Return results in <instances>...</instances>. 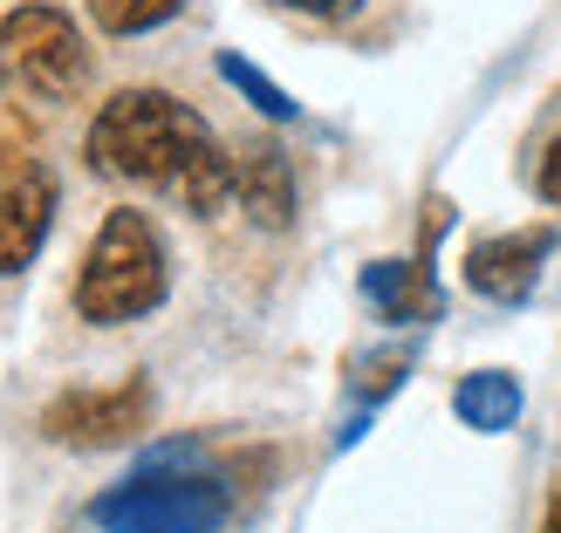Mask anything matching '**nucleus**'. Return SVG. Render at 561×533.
I'll return each instance as SVG.
<instances>
[{
	"label": "nucleus",
	"instance_id": "1",
	"mask_svg": "<svg viewBox=\"0 0 561 533\" xmlns=\"http://www.w3.org/2000/svg\"><path fill=\"white\" fill-rule=\"evenodd\" d=\"M90 164L124 185H158L185 212L213 219L233 199V158L213 144L199 109L164 90H117L90 124Z\"/></svg>",
	"mask_w": 561,
	"mask_h": 533
},
{
	"label": "nucleus",
	"instance_id": "2",
	"mask_svg": "<svg viewBox=\"0 0 561 533\" xmlns=\"http://www.w3.org/2000/svg\"><path fill=\"white\" fill-rule=\"evenodd\" d=\"M164 301V240L145 212H110L103 233L90 246V260L76 274V308L82 322L96 328H117V322H137Z\"/></svg>",
	"mask_w": 561,
	"mask_h": 533
},
{
	"label": "nucleus",
	"instance_id": "3",
	"mask_svg": "<svg viewBox=\"0 0 561 533\" xmlns=\"http://www.w3.org/2000/svg\"><path fill=\"white\" fill-rule=\"evenodd\" d=\"M90 520L103 533H219L227 520V486L199 465H179V452H158L145 472L110 486Z\"/></svg>",
	"mask_w": 561,
	"mask_h": 533
},
{
	"label": "nucleus",
	"instance_id": "4",
	"mask_svg": "<svg viewBox=\"0 0 561 533\" xmlns=\"http://www.w3.org/2000/svg\"><path fill=\"white\" fill-rule=\"evenodd\" d=\"M0 69H8L27 96L69 103L90 76V48H82L76 21L62 8H14L0 21Z\"/></svg>",
	"mask_w": 561,
	"mask_h": 533
},
{
	"label": "nucleus",
	"instance_id": "5",
	"mask_svg": "<svg viewBox=\"0 0 561 533\" xmlns=\"http://www.w3.org/2000/svg\"><path fill=\"white\" fill-rule=\"evenodd\" d=\"M151 425V383H110V390H69L42 410V431L69 452H110V444H130Z\"/></svg>",
	"mask_w": 561,
	"mask_h": 533
},
{
	"label": "nucleus",
	"instance_id": "6",
	"mask_svg": "<svg viewBox=\"0 0 561 533\" xmlns=\"http://www.w3.org/2000/svg\"><path fill=\"white\" fill-rule=\"evenodd\" d=\"M548 254H554V233H548V227L480 240V246L466 254V288L486 294V301H520L527 288H535V274H541Z\"/></svg>",
	"mask_w": 561,
	"mask_h": 533
},
{
	"label": "nucleus",
	"instance_id": "7",
	"mask_svg": "<svg viewBox=\"0 0 561 533\" xmlns=\"http://www.w3.org/2000/svg\"><path fill=\"white\" fill-rule=\"evenodd\" d=\"M55 219V178L48 172H14L0 185V274H21L42 254Z\"/></svg>",
	"mask_w": 561,
	"mask_h": 533
},
{
	"label": "nucleus",
	"instance_id": "8",
	"mask_svg": "<svg viewBox=\"0 0 561 533\" xmlns=\"http://www.w3.org/2000/svg\"><path fill=\"white\" fill-rule=\"evenodd\" d=\"M233 192H240V206L254 212V227L280 233L295 219V172H288V158H280V144H247L240 164H233Z\"/></svg>",
	"mask_w": 561,
	"mask_h": 533
},
{
	"label": "nucleus",
	"instance_id": "9",
	"mask_svg": "<svg viewBox=\"0 0 561 533\" xmlns=\"http://www.w3.org/2000/svg\"><path fill=\"white\" fill-rule=\"evenodd\" d=\"M363 294H370V308L383 322H417V315H438V288L425 267L411 260H370L363 267Z\"/></svg>",
	"mask_w": 561,
	"mask_h": 533
},
{
	"label": "nucleus",
	"instance_id": "10",
	"mask_svg": "<svg viewBox=\"0 0 561 533\" xmlns=\"http://www.w3.org/2000/svg\"><path fill=\"white\" fill-rule=\"evenodd\" d=\"M453 410L466 417L472 431H507L514 417H520V383H514L507 370H472V376L459 383Z\"/></svg>",
	"mask_w": 561,
	"mask_h": 533
},
{
	"label": "nucleus",
	"instance_id": "11",
	"mask_svg": "<svg viewBox=\"0 0 561 533\" xmlns=\"http://www.w3.org/2000/svg\"><path fill=\"white\" fill-rule=\"evenodd\" d=\"M219 76H227L233 90H240L247 103L261 109V117H274V124H288V117H295V96L280 90V82H267V76L254 69V62H240V55H219Z\"/></svg>",
	"mask_w": 561,
	"mask_h": 533
},
{
	"label": "nucleus",
	"instance_id": "12",
	"mask_svg": "<svg viewBox=\"0 0 561 533\" xmlns=\"http://www.w3.org/2000/svg\"><path fill=\"white\" fill-rule=\"evenodd\" d=\"M179 8H185V0H90V14H96L103 35H145V27L172 21Z\"/></svg>",
	"mask_w": 561,
	"mask_h": 533
},
{
	"label": "nucleus",
	"instance_id": "13",
	"mask_svg": "<svg viewBox=\"0 0 561 533\" xmlns=\"http://www.w3.org/2000/svg\"><path fill=\"white\" fill-rule=\"evenodd\" d=\"M541 199H548V206H561V137H554L548 158H541Z\"/></svg>",
	"mask_w": 561,
	"mask_h": 533
},
{
	"label": "nucleus",
	"instance_id": "14",
	"mask_svg": "<svg viewBox=\"0 0 561 533\" xmlns=\"http://www.w3.org/2000/svg\"><path fill=\"white\" fill-rule=\"evenodd\" d=\"M274 8H295V14H350V8H363V0H274Z\"/></svg>",
	"mask_w": 561,
	"mask_h": 533
},
{
	"label": "nucleus",
	"instance_id": "15",
	"mask_svg": "<svg viewBox=\"0 0 561 533\" xmlns=\"http://www.w3.org/2000/svg\"><path fill=\"white\" fill-rule=\"evenodd\" d=\"M541 533H561V486H554V499H548V520H541Z\"/></svg>",
	"mask_w": 561,
	"mask_h": 533
}]
</instances>
